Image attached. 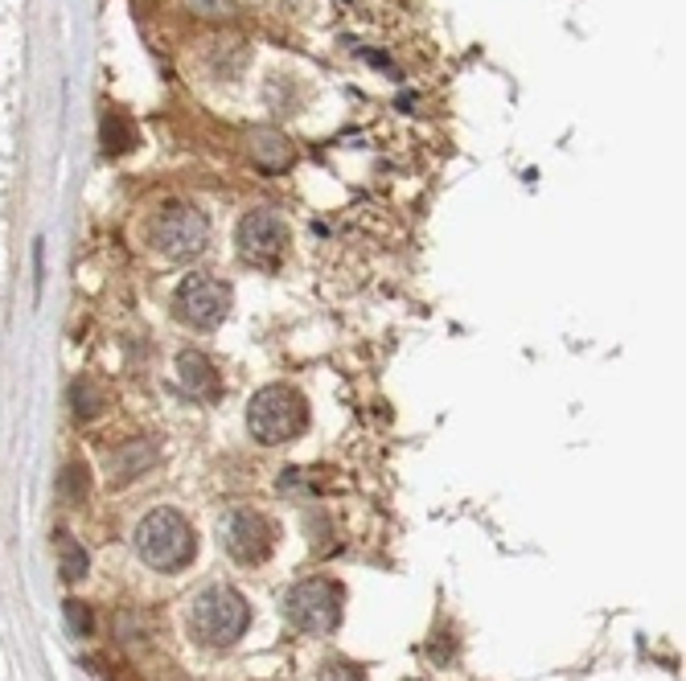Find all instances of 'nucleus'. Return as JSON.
I'll list each match as a JSON object with an SVG mask.
<instances>
[{
  "instance_id": "nucleus-1",
  "label": "nucleus",
  "mask_w": 686,
  "mask_h": 681,
  "mask_svg": "<svg viewBox=\"0 0 686 681\" xmlns=\"http://www.w3.org/2000/svg\"><path fill=\"white\" fill-rule=\"evenodd\" d=\"M132 542H137L140 562H144V566H153V571H165V575L181 571V566L193 559V550H198L193 529H189V522L177 510L144 513Z\"/></svg>"
},
{
  "instance_id": "nucleus-2",
  "label": "nucleus",
  "mask_w": 686,
  "mask_h": 681,
  "mask_svg": "<svg viewBox=\"0 0 686 681\" xmlns=\"http://www.w3.org/2000/svg\"><path fill=\"white\" fill-rule=\"evenodd\" d=\"M251 624V604L235 592V587H206L202 596L193 599L189 608V632L193 641H202L210 648H226L235 645L243 632Z\"/></svg>"
},
{
  "instance_id": "nucleus-3",
  "label": "nucleus",
  "mask_w": 686,
  "mask_h": 681,
  "mask_svg": "<svg viewBox=\"0 0 686 681\" xmlns=\"http://www.w3.org/2000/svg\"><path fill=\"white\" fill-rule=\"evenodd\" d=\"M247 427H251V440H259L263 447L296 440L305 427H309V407L305 398L292 391V386H263L247 407Z\"/></svg>"
},
{
  "instance_id": "nucleus-4",
  "label": "nucleus",
  "mask_w": 686,
  "mask_h": 681,
  "mask_svg": "<svg viewBox=\"0 0 686 681\" xmlns=\"http://www.w3.org/2000/svg\"><path fill=\"white\" fill-rule=\"evenodd\" d=\"M342 604H345V592L338 587L333 580L326 575H317V580H305L288 587V596H284V620H288L292 629L309 632V636H326L342 624Z\"/></svg>"
},
{
  "instance_id": "nucleus-5",
  "label": "nucleus",
  "mask_w": 686,
  "mask_h": 681,
  "mask_svg": "<svg viewBox=\"0 0 686 681\" xmlns=\"http://www.w3.org/2000/svg\"><path fill=\"white\" fill-rule=\"evenodd\" d=\"M153 247L165 259L189 263L210 247V222L198 205L189 202H169L153 218Z\"/></svg>"
},
{
  "instance_id": "nucleus-6",
  "label": "nucleus",
  "mask_w": 686,
  "mask_h": 681,
  "mask_svg": "<svg viewBox=\"0 0 686 681\" xmlns=\"http://www.w3.org/2000/svg\"><path fill=\"white\" fill-rule=\"evenodd\" d=\"M235 242H239L243 263L251 267H275L284 251H288V222L280 210L263 205V210H251L243 214L239 230H235Z\"/></svg>"
},
{
  "instance_id": "nucleus-7",
  "label": "nucleus",
  "mask_w": 686,
  "mask_h": 681,
  "mask_svg": "<svg viewBox=\"0 0 686 681\" xmlns=\"http://www.w3.org/2000/svg\"><path fill=\"white\" fill-rule=\"evenodd\" d=\"M173 308L193 328H214L230 312V288L214 275H186L173 291Z\"/></svg>"
},
{
  "instance_id": "nucleus-8",
  "label": "nucleus",
  "mask_w": 686,
  "mask_h": 681,
  "mask_svg": "<svg viewBox=\"0 0 686 681\" xmlns=\"http://www.w3.org/2000/svg\"><path fill=\"white\" fill-rule=\"evenodd\" d=\"M272 526L263 522V513L256 510H235L223 517V546L226 554L243 566H256L272 554Z\"/></svg>"
},
{
  "instance_id": "nucleus-9",
  "label": "nucleus",
  "mask_w": 686,
  "mask_h": 681,
  "mask_svg": "<svg viewBox=\"0 0 686 681\" xmlns=\"http://www.w3.org/2000/svg\"><path fill=\"white\" fill-rule=\"evenodd\" d=\"M177 382H181V391L189 398H218V370H214V361L206 354H198V349H186L181 358H177Z\"/></svg>"
},
{
  "instance_id": "nucleus-10",
  "label": "nucleus",
  "mask_w": 686,
  "mask_h": 681,
  "mask_svg": "<svg viewBox=\"0 0 686 681\" xmlns=\"http://www.w3.org/2000/svg\"><path fill=\"white\" fill-rule=\"evenodd\" d=\"M247 156H251V165L263 172H280L292 165V140L284 132H275V128H256V132H247Z\"/></svg>"
},
{
  "instance_id": "nucleus-11",
  "label": "nucleus",
  "mask_w": 686,
  "mask_h": 681,
  "mask_svg": "<svg viewBox=\"0 0 686 681\" xmlns=\"http://www.w3.org/2000/svg\"><path fill=\"white\" fill-rule=\"evenodd\" d=\"M54 550H58V571H62V580L67 583H79L86 571H91L86 550L79 546L74 534H67V529H54Z\"/></svg>"
},
{
  "instance_id": "nucleus-12",
  "label": "nucleus",
  "mask_w": 686,
  "mask_h": 681,
  "mask_svg": "<svg viewBox=\"0 0 686 681\" xmlns=\"http://www.w3.org/2000/svg\"><path fill=\"white\" fill-rule=\"evenodd\" d=\"M70 407H74V415H79L83 423L99 419V415H104V407H107L104 386H99L95 378H79V382L70 386Z\"/></svg>"
},
{
  "instance_id": "nucleus-13",
  "label": "nucleus",
  "mask_w": 686,
  "mask_h": 681,
  "mask_svg": "<svg viewBox=\"0 0 686 681\" xmlns=\"http://www.w3.org/2000/svg\"><path fill=\"white\" fill-rule=\"evenodd\" d=\"M99 140H104V153L107 156H120V153H128V148L137 144V128H132V120H128V116H120V111H107Z\"/></svg>"
},
{
  "instance_id": "nucleus-14",
  "label": "nucleus",
  "mask_w": 686,
  "mask_h": 681,
  "mask_svg": "<svg viewBox=\"0 0 686 681\" xmlns=\"http://www.w3.org/2000/svg\"><path fill=\"white\" fill-rule=\"evenodd\" d=\"M149 464H153V447H149V443H140V440L128 443V447H123V456H116V473H111V480H116V485H128V480H137Z\"/></svg>"
},
{
  "instance_id": "nucleus-15",
  "label": "nucleus",
  "mask_w": 686,
  "mask_h": 681,
  "mask_svg": "<svg viewBox=\"0 0 686 681\" xmlns=\"http://www.w3.org/2000/svg\"><path fill=\"white\" fill-rule=\"evenodd\" d=\"M58 493L67 497L70 505L86 501V468L83 464H67V468H62V477H58Z\"/></svg>"
},
{
  "instance_id": "nucleus-16",
  "label": "nucleus",
  "mask_w": 686,
  "mask_h": 681,
  "mask_svg": "<svg viewBox=\"0 0 686 681\" xmlns=\"http://www.w3.org/2000/svg\"><path fill=\"white\" fill-rule=\"evenodd\" d=\"M62 616H67L70 636H91V629H95V616H91V608H86L83 599H67Z\"/></svg>"
},
{
  "instance_id": "nucleus-17",
  "label": "nucleus",
  "mask_w": 686,
  "mask_h": 681,
  "mask_svg": "<svg viewBox=\"0 0 686 681\" xmlns=\"http://www.w3.org/2000/svg\"><path fill=\"white\" fill-rule=\"evenodd\" d=\"M186 9L193 13V17H206V21L235 17V4H230V0H186Z\"/></svg>"
},
{
  "instance_id": "nucleus-18",
  "label": "nucleus",
  "mask_w": 686,
  "mask_h": 681,
  "mask_svg": "<svg viewBox=\"0 0 686 681\" xmlns=\"http://www.w3.org/2000/svg\"><path fill=\"white\" fill-rule=\"evenodd\" d=\"M317 681H366V673H362L358 665L350 661H329L326 669H321V678Z\"/></svg>"
}]
</instances>
